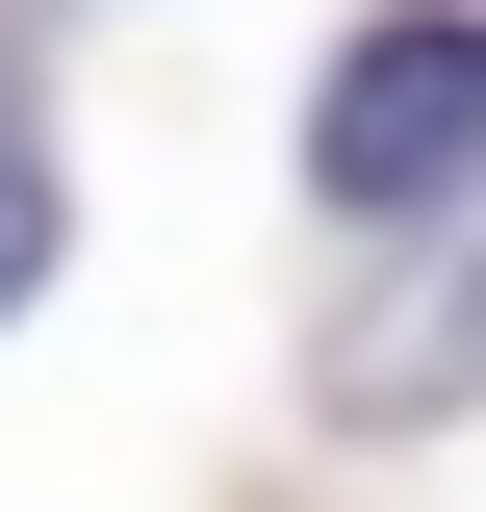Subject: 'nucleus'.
Here are the masks:
<instances>
[{"label": "nucleus", "instance_id": "nucleus-1", "mask_svg": "<svg viewBox=\"0 0 486 512\" xmlns=\"http://www.w3.org/2000/svg\"><path fill=\"white\" fill-rule=\"evenodd\" d=\"M307 180H333V205H435V180H486V26H461V0H410V26L333 52Z\"/></svg>", "mask_w": 486, "mask_h": 512}, {"label": "nucleus", "instance_id": "nucleus-3", "mask_svg": "<svg viewBox=\"0 0 486 512\" xmlns=\"http://www.w3.org/2000/svg\"><path fill=\"white\" fill-rule=\"evenodd\" d=\"M52 282V180H26V128H0V308Z\"/></svg>", "mask_w": 486, "mask_h": 512}, {"label": "nucleus", "instance_id": "nucleus-2", "mask_svg": "<svg viewBox=\"0 0 486 512\" xmlns=\"http://www.w3.org/2000/svg\"><path fill=\"white\" fill-rule=\"evenodd\" d=\"M461 384H486V282H435V308H410V333H384V359H359V384H333V410H461Z\"/></svg>", "mask_w": 486, "mask_h": 512}]
</instances>
